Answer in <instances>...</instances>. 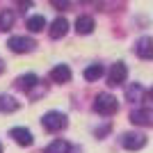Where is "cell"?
<instances>
[{"label": "cell", "instance_id": "cell-5", "mask_svg": "<svg viewBox=\"0 0 153 153\" xmlns=\"http://www.w3.org/2000/svg\"><path fill=\"white\" fill-rule=\"evenodd\" d=\"M121 144H123V149H128V151H140V149L146 146V135H142V133H126L121 137Z\"/></svg>", "mask_w": 153, "mask_h": 153}, {"label": "cell", "instance_id": "cell-9", "mask_svg": "<svg viewBox=\"0 0 153 153\" xmlns=\"http://www.w3.org/2000/svg\"><path fill=\"white\" fill-rule=\"evenodd\" d=\"M51 80H53V82H57V85L69 82V80H71V69L66 66V64H57V66L51 71Z\"/></svg>", "mask_w": 153, "mask_h": 153}, {"label": "cell", "instance_id": "cell-20", "mask_svg": "<svg viewBox=\"0 0 153 153\" xmlns=\"http://www.w3.org/2000/svg\"><path fill=\"white\" fill-rule=\"evenodd\" d=\"M19 2V12H25V9H30V5H32V0H16Z\"/></svg>", "mask_w": 153, "mask_h": 153}, {"label": "cell", "instance_id": "cell-2", "mask_svg": "<svg viewBox=\"0 0 153 153\" xmlns=\"http://www.w3.org/2000/svg\"><path fill=\"white\" fill-rule=\"evenodd\" d=\"M66 117L62 114V112H46L44 119H41V126L48 130V133H59V130H64L66 128Z\"/></svg>", "mask_w": 153, "mask_h": 153}, {"label": "cell", "instance_id": "cell-17", "mask_svg": "<svg viewBox=\"0 0 153 153\" xmlns=\"http://www.w3.org/2000/svg\"><path fill=\"white\" fill-rule=\"evenodd\" d=\"M101 76H103V66H101V64H91V66L85 69V80H89V82L98 80Z\"/></svg>", "mask_w": 153, "mask_h": 153}, {"label": "cell", "instance_id": "cell-10", "mask_svg": "<svg viewBox=\"0 0 153 153\" xmlns=\"http://www.w3.org/2000/svg\"><path fill=\"white\" fill-rule=\"evenodd\" d=\"M48 32H51V39H62L64 34L69 32V21L66 19H55Z\"/></svg>", "mask_w": 153, "mask_h": 153}, {"label": "cell", "instance_id": "cell-7", "mask_svg": "<svg viewBox=\"0 0 153 153\" xmlns=\"http://www.w3.org/2000/svg\"><path fill=\"white\" fill-rule=\"evenodd\" d=\"M135 53H137V57H142V59H153V39L151 37L137 39V44H135Z\"/></svg>", "mask_w": 153, "mask_h": 153}, {"label": "cell", "instance_id": "cell-1", "mask_svg": "<svg viewBox=\"0 0 153 153\" xmlns=\"http://www.w3.org/2000/svg\"><path fill=\"white\" fill-rule=\"evenodd\" d=\"M94 110L101 117H110V114H114L117 110H119V103H117V98L112 94H98L96 101H94Z\"/></svg>", "mask_w": 153, "mask_h": 153}, {"label": "cell", "instance_id": "cell-23", "mask_svg": "<svg viewBox=\"0 0 153 153\" xmlns=\"http://www.w3.org/2000/svg\"><path fill=\"white\" fill-rule=\"evenodd\" d=\"M0 153H2V144H0Z\"/></svg>", "mask_w": 153, "mask_h": 153}, {"label": "cell", "instance_id": "cell-4", "mask_svg": "<svg viewBox=\"0 0 153 153\" xmlns=\"http://www.w3.org/2000/svg\"><path fill=\"white\" fill-rule=\"evenodd\" d=\"M7 46H9L12 53H32L37 44H34V39H30V37H12L7 41Z\"/></svg>", "mask_w": 153, "mask_h": 153}, {"label": "cell", "instance_id": "cell-18", "mask_svg": "<svg viewBox=\"0 0 153 153\" xmlns=\"http://www.w3.org/2000/svg\"><path fill=\"white\" fill-rule=\"evenodd\" d=\"M142 96H144L142 85H130V87L126 89V98L128 101H142Z\"/></svg>", "mask_w": 153, "mask_h": 153}, {"label": "cell", "instance_id": "cell-3", "mask_svg": "<svg viewBox=\"0 0 153 153\" xmlns=\"http://www.w3.org/2000/svg\"><path fill=\"white\" fill-rule=\"evenodd\" d=\"M126 78H128V66L123 62H117L110 66V71H108V85L110 87H117V85L126 82Z\"/></svg>", "mask_w": 153, "mask_h": 153}, {"label": "cell", "instance_id": "cell-8", "mask_svg": "<svg viewBox=\"0 0 153 153\" xmlns=\"http://www.w3.org/2000/svg\"><path fill=\"white\" fill-rule=\"evenodd\" d=\"M9 137H12L16 144H21V146H32V142H34V137H32V133L27 128H12V130H9Z\"/></svg>", "mask_w": 153, "mask_h": 153}, {"label": "cell", "instance_id": "cell-15", "mask_svg": "<svg viewBox=\"0 0 153 153\" xmlns=\"http://www.w3.org/2000/svg\"><path fill=\"white\" fill-rule=\"evenodd\" d=\"M14 110H19V101L9 94H2L0 96V112H14Z\"/></svg>", "mask_w": 153, "mask_h": 153}, {"label": "cell", "instance_id": "cell-6", "mask_svg": "<svg viewBox=\"0 0 153 153\" xmlns=\"http://www.w3.org/2000/svg\"><path fill=\"white\" fill-rule=\"evenodd\" d=\"M130 121L135 126H153V110L151 108H137L130 112Z\"/></svg>", "mask_w": 153, "mask_h": 153}, {"label": "cell", "instance_id": "cell-22", "mask_svg": "<svg viewBox=\"0 0 153 153\" xmlns=\"http://www.w3.org/2000/svg\"><path fill=\"white\" fill-rule=\"evenodd\" d=\"M149 96H151V101H153V87H151V89H149Z\"/></svg>", "mask_w": 153, "mask_h": 153}, {"label": "cell", "instance_id": "cell-13", "mask_svg": "<svg viewBox=\"0 0 153 153\" xmlns=\"http://www.w3.org/2000/svg\"><path fill=\"white\" fill-rule=\"evenodd\" d=\"M14 21H16V14H14L12 9H2V12H0V32L12 30Z\"/></svg>", "mask_w": 153, "mask_h": 153}, {"label": "cell", "instance_id": "cell-19", "mask_svg": "<svg viewBox=\"0 0 153 153\" xmlns=\"http://www.w3.org/2000/svg\"><path fill=\"white\" fill-rule=\"evenodd\" d=\"M55 9H69V5H71V0H48Z\"/></svg>", "mask_w": 153, "mask_h": 153}, {"label": "cell", "instance_id": "cell-14", "mask_svg": "<svg viewBox=\"0 0 153 153\" xmlns=\"http://www.w3.org/2000/svg\"><path fill=\"white\" fill-rule=\"evenodd\" d=\"M25 25L30 32H41L46 27V19L41 16V14H34V16H30V19L25 21Z\"/></svg>", "mask_w": 153, "mask_h": 153}, {"label": "cell", "instance_id": "cell-21", "mask_svg": "<svg viewBox=\"0 0 153 153\" xmlns=\"http://www.w3.org/2000/svg\"><path fill=\"white\" fill-rule=\"evenodd\" d=\"M5 71V62H2V57H0V73Z\"/></svg>", "mask_w": 153, "mask_h": 153}, {"label": "cell", "instance_id": "cell-16", "mask_svg": "<svg viewBox=\"0 0 153 153\" xmlns=\"http://www.w3.org/2000/svg\"><path fill=\"white\" fill-rule=\"evenodd\" d=\"M69 151H71L69 142H64V140H55V142H51V144L46 146V151H44V153H69Z\"/></svg>", "mask_w": 153, "mask_h": 153}, {"label": "cell", "instance_id": "cell-11", "mask_svg": "<svg viewBox=\"0 0 153 153\" xmlns=\"http://www.w3.org/2000/svg\"><path fill=\"white\" fill-rule=\"evenodd\" d=\"M16 87L19 89H23V91H30L34 85H39V78H37V73H25V76H21V78H16Z\"/></svg>", "mask_w": 153, "mask_h": 153}, {"label": "cell", "instance_id": "cell-12", "mask_svg": "<svg viewBox=\"0 0 153 153\" xmlns=\"http://www.w3.org/2000/svg\"><path fill=\"white\" fill-rule=\"evenodd\" d=\"M76 30H78V34H89V32H94V19H91V16H78Z\"/></svg>", "mask_w": 153, "mask_h": 153}]
</instances>
